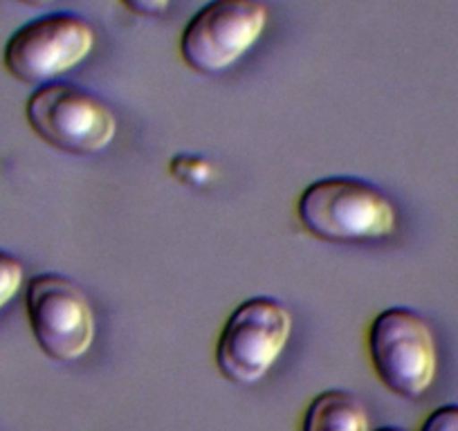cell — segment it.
<instances>
[{"label": "cell", "instance_id": "obj_1", "mask_svg": "<svg viewBox=\"0 0 458 431\" xmlns=\"http://www.w3.org/2000/svg\"><path fill=\"white\" fill-rule=\"evenodd\" d=\"M297 211L306 232L328 243H377L398 227L389 196L358 178H321L308 184Z\"/></svg>", "mask_w": 458, "mask_h": 431}, {"label": "cell", "instance_id": "obj_2", "mask_svg": "<svg viewBox=\"0 0 458 431\" xmlns=\"http://www.w3.org/2000/svg\"><path fill=\"white\" fill-rule=\"evenodd\" d=\"M369 353L377 380L400 398H422L438 373L434 331L429 321L411 308H389L373 319Z\"/></svg>", "mask_w": 458, "mask_h": 431}, {"label": "cell", "instance_id": "obj_3", "mask_svg": "<svg viewBox=\"0 0 458 431\" xmlns=\"http://www.w3.org/2000/svg\"><path fill=\"white\" fill-rule=\"evenodd\" d=\"M293 333V315L275 297H252L236 306L216 342V367L234 385H257L267 376Z\"/></svg>", "mask_w": 458, "mask_h": 431}, {"label": "cell", "instance_id": "obj_4", "mask_svg": "<svg viewBox=\"0 0 458 431\" xmlns=\"http://www.w3.org/2000/svg\"><path fill=\"white\" fill-rule=\"evenodd\" d=\"M25 117L43 142L72 156L104 151L117 135V117L108 104L74 83L38 86L28 99Z\"/></svg>", "mask_w": 458, "mask_h": 431}, {"label": "cell", "instance_id": "obj_5", "mask_svg": "<svg viewBox=\"0 0 458 431\" xmlns=\"http://www.w3.org/2000/svg\"><path fill=\"white\" fill-rule=\"evenodd\" d=\"M95 47V30L74 12H52L21 25L5 43L3 63L23 83L46 86L81 63Z\"/></svg>", "mask_w": 458, "mask_h": 431}, {"label": "cell", "instance_id": "obj_6", "mask_svg": "<svg viewBox=\"0 0 458 431\" xmlns=\"http://www.w3.org/2000/svg\"><path fill=\"white\" fill-rule=\"evenodd\" d=\"M266 25L263 0H209L184 25L180 55L196 72L220 74L259 41Z\"/></svg>", "mask_w": 458, "mask_h": 431}, {"label": "cell", "instance_id": "obj_7", "mask_svg": "<svg viewBox=\"0 0 458 431\" xmlns=\"http://www.w3.org/2000/svg\"><path fill=\"white\" fill-rule=\"evenodd\" d=\"M30 328L38 349L61 364L77 362L95 342V312L72 279L55 272L32 276L25 292Z\"/></svg>", "mask_w": 458, "mask_h": 431}, {"label": "cell", "instance_id": "obj_8", "mask_svg": "<svg viewBox=\"0 0 458 431\" xmlns=\"http://www.w3.org/2000/svg\"><path fill=\"white\" fill-rule=\"evenodd\" d=\"M301 431H371L367 407L344 389L321 391L303 413Z\"/></svg>", "mask_w": 458, "mask_h": 431}, {"label": "cell", "instance_id": "obj_9", "mask_svg": "<svg viewBox=\"0 0 458 431\" xmlns=\"http://www.w3.org/2000/svg\"><path fill=\"white\" fill-rule=\"evenodd\" d=\"M23 276L25 270L19 258L7 252H0V310L19 294Z\"/></svg>", "mask_w": 458, "mask_h": 431}, {"label": "cell", "instance_id": "obj_10", "mask_svg": "<svg viewBox=\"0 0 458 431\" xmlns=\"http://www.w3.org/2000/svg\"><path fill=\"white\" fill-rule=\"evenodd\" d=\"M418 431H458V404H443L434 409Z\"/></svg>", "mask_w": 458, "mask_h": 431}, {"label": "cell", "instance_id": "obj_11", "mask_svg": "<svg viewBox=\"0 0 458 431\" xmlns=\"http://www.w3.org/2000/svg\"><path fill=\"white\" fill-rule=\"evenodd\" d=\"M131 12L142 16H160L169 7L171 0H122Z\"/></svg>", "mask_w": 458, "mask_h": 431}, {"label": "cell", "instance_id": "obj_12", "mask_svg": "<svg viewBox=\"0 0 458 431\" xmlns=\"http://www.w3.org/2000/svg\"><path fill=\"white\" fill-rule=\"evenodd\" d=\"M19 3H25V5H32V7H43V5H50L55 0H19Z\"/></svg>", "mask_w": 458, "mask_h": 431}, {"label": "cell", "instance_id": "obj_13", "mask_svg": "<svg viewBox=\"0 0 458 431\" xmlns=\"http://www.w3.org/2000/svg\"><path fill=\"white\" fill-rule=\"evenodd\" d=\"M376 431H407V429H403V427H377Z\"/></svg>", "mask_w": 458, "mask_h": 431}]
</instances>
